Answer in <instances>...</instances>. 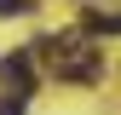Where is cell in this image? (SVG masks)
I'll return each mask as SVG.
<instances>
[{
    "label": "cell",
    "mask_w": 121,
    "mask_h": 115,
    "mask_svg": "<svg viewBox=\"0 0 121 115\" xmlns=\"http://www.w3.org/2000/svg\"><path fill=\"white\" fill-rule=\"evenodd\" d=\"M35 52H52V69L64 81H98L104 75V63H98V46H86L81 35H64V40H35Z\"/></svg>",
    "instance_id": "1"
},
{
    "label": "cell",
    "mask_w": 121,
    "mask_h": 115,
    "mask_svg": "<svg viewBox=\"0 0 121 115\" xmlns=\"http://www.w3.org/2000/svg\"><path fill=\"white\" fill-rule=\"evenodd\" d=\"M0 86H12L17 98L35 86V63H29V52H12V58H0Z\"/></svg>",
    "instance_id": "2"
},
{
    "label": "cell",
    "mask_w": 121,
    "mask_h": 115,
    "mask_svg": "<svg viewBox=\"0 0 121 115\" xmlns=\"http://www.w3.org/2000/svg\"><path fill=\"white\" fill-rule=\"evenodd\" d=\"M86 29H104V35H121V12H86Z\"/></svg>",
    "instance_id": "3"
},
{
    "label": "cell",
    "mask_w": 121,
    "mask_h": 115,
    "mask_svg": "<svg viewBox=\"0 0 121 115\" xmlns=\"http://www.w3.org/2000/svg\"><path fill=\"white\" fill-rule=\"evenodd\" d=\"M35 0H0V17H17V12H29Z\"/></svg>",
    "instance_id": "4"
},
{
    "label": "cell",
    "mask_w": 121,
    "mask_h": 115,
    "mask_svg": "<svg viewBox=\"0 0 121 115\" xmlns=\"http://www.w3.org/2000/svg\"><path fill=\"white\" fill-rule=\"evenodd\" d=\"M0 115H23V98H0Z\"/></svg>",
    "instance_id": "5"
}]
</instances>
